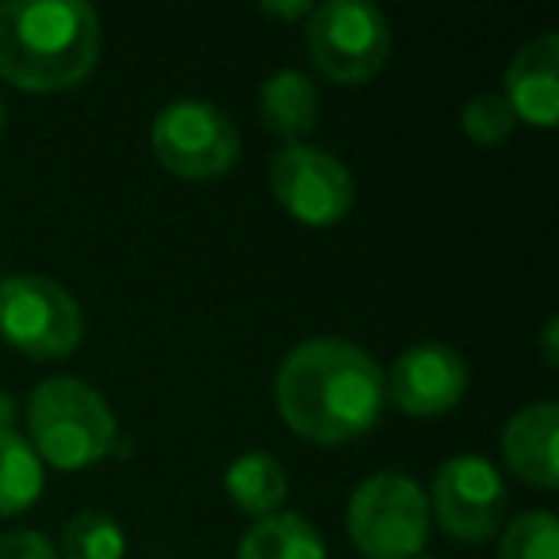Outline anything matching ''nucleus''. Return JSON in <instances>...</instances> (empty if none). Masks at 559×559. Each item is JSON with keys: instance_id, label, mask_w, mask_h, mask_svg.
I'll use <instances>...</instances> for the list:
<instances>
[{"instance_id": "obj_1", "label": "nucleus", "mask_w": 559, "mask_h": 559, "mask_svg": "<svg viewBox=\"0 0 559 559\" xmlns=\"http://www.w3.org/2000/svg\"><path fill=\"white\" fill-rule=\"evenodd\" d=\"M272 399L292 433L334 449L380 426L388 383L368 349L345 337H311L280 360Z\"/></svg>"}, {"instance_id": "obj_2", "label": "nucleus", "mask_w": 559, "mask_h": 559, "mask_svg": "<svg viewBox=\"0 0 559 559\" xmlns=\"http://www.w3.org/2000/svg\"><path fill=\"white\" fill-rule=\"evenodd\" d=\"M104 27L85 0H4L0 78L24 93H62L96 70Z\"/></svg>"}, {"instance_id": "obj_3", "label": "nucleus", "mask_w": 559, "mask_h": 559, "mask_svg": "<svg viewBox=\"0 0 559 559\" xmlns=\"http://www.w3.org/2000/svg\"><path fill=\"white\" fill-rule=\"evenodd\" d=\"M24 418L35 456L58 472L96 467L119 441V421L108 399L73 376H50L35 383Z\"/></svg>"}, {"instance_id": "obj_4", "label": "nucleus", "mask_w": 559, "mask_h": 559, "mask_svg": "<svg viewBox=\"0 0 559 559\" xmlns=\"http://www.w3.org/2000/svg\"><path fill=\"white\" fill-rule=\"evenodd\" d=\"M85 337L81 304L55 276L16 272L0 280V342L32 360H66Z\"/></svg>"}, {"instance_id": "obj_5", "label": "nucleus", "mask_w": 559, "mask_h": 559, "mask_svg": "<svg viewBox=\"0 0 559 559\" xmlns=\"http://www.w3.org/2000/svg\"><path fill=\"white\" fill-rule=\"evenodd\" d=\"M349 536L365 559H421L429 540V498L411 475L376 472L349 498Z\"/></svg>"}, {"instance_id": "obj_6", "label": "nucleus", "mask_w": 559, "mask_h": 559, "mask_svg": "<svg viewBox=\"0 0 559 559\" xmlns=\"http://www.w3.org/2000/svg\"><path fill=\"white\" fill-rule=\"evenodd\" d=\"M307 55L337 85H365L380 78L391 58V24L368 0L314 4L304 24Z\"/></svg>"}, {"instance_id": "obj_7", "label": "nucleus", "mask_w": 559, "mask_h": 559, "mask_svg": "<svg viewBox=\"0 0 559 559\" xmlns=\"http://www.w3.org/2000/svg\"><path fill=\"white\" fill-rule=\"evenodd\" d=\"M150 146L162 169L180 180H218L238 165L241 134L223 108L207 100H177L150 127Z\"/></svg>"}, {"instance_id": "obj_8", "label": "nucleus", "mask_w": 559, "mask_h": 559, "mask_svg": "<svg viewBox=\"0 0 559 559\" xmlns=\"http://www.w3.org/2000/svg\"><path fill=\"white\" fill-rule=\"evenodd\" d=\"M429 518L449 533L452 540L483 544L506 525V479L483 452H460L449 456L433 475L429 487Z\"/></svg>"}, {"instance_id": "obj_9", "label": "nucleus", "mask_w": 559, "mask_h": 559, "mask_svg": "<svg viewBox=\"0 0 559 559\" xmlns=\"http://www.w3.org/2000/svg\"><path fill=\"white\" fill-rule=\"evenodd\" d=\"M269 185L272 195L296 223L304 226H337L349 218L353 203H357V185L345 162H337L330 150L322 146H280L269 165Z\"/></svg>"}, {"instance_id": "obj_10", "label": "nucleus", "mask_w": 559, "mask_h": 559, "mask_svg": "<svg viewBox=\"0 0 559 559\" xmlns=\"http://www.w3.org/2000/svg\"><path fill=\"white\" fill-rule=\"evenodd\" d=\"M467 360L444 342H421L406 349L383 376L388 383V403L411 418H437L460 406L467 395Z\"/></svg>"}, {"instance_id": "obj_11", "label": "nucleus", "mask_w": 559, "mask_h": 559, "mask_svg": "<svg viewBox=\"0 0 559 559\" xmlns=\"http://www.w3.org/2000/svg\"><path fill=\"white\" fill-rule=\"evenodd\" d=\"M502 96L513 119L536 131H551L559 119V35L544 32L528 39L506 66Z\"/></svg>"}, {"instance_id": "obj_12", "label": "nucleus", "mask_w": 559, "mask_h": 559, "mask_svg": "<svg viewBox=\"0 0 559 559\" xmlns=\"http://www.w3.org/2000/svg\"><path fill=\"white\" fill-rule=\"evenodd\" d=\"M556 433H559V406L533 403L518 411L502 429V460L521 483L536 490H551L559 483L556 460Z\"/></svg>"}, {"instance_id": "obj_13", "label": "nucleus", "mask_w": 559, "mask_h": 559, "mask_svg": "<svg viewBox=\"0 0 559 559\" xmlns=\"http://www.w3.org/2000/svg\"><path fill=\"white\" fill-rule=\"evenodd\" d=\"M257 111H261V123L272 139H280L284 146H299L314 131V123H319L322 96L307 73L280 70L261 85Z\"/></svg>"}, {"instance_id": "obj_14", "label": "nucleus", "mask_w": 559, "mask_h": 559, "mask_svg": "<svg viewBox=\"0 0 559 559\" xmlns=\"http://www.w3.org/2000/svg\"><path fill=\"white\" fill-rule=\"evenodd\" d=\"M223 487L230 495V502L238 506L246 518L261 521L280 513L284 498H288V472L280 464L272 452L253 449V452H241L223 475Z\"/></svg>"}, {"instance_id": "obj_15", "label": "nucleus", "mask_w": 559, "mask_h": 559, "mask_svg": "<svg viewBox=\"0 0 559 559\" xmlns=\"http://www.w3.org/2000/svg\"><path fill=\"white\" fill-rule=\"evenodd\" d=\"M238 559H326V540L304 513H272L246 528Z\"/></svg>"}, {"instance_id": "obj_16", "label": "nucleus", "mask_w": 559, "mask_h": 559, "mask_svg": "<svg viewBox=\"0 0 559 559\" xmlns=\"http://www.w3.org/2000/svg\"><path fill=\"white\" fill-rule=\"evenodd\" d=\"M47 487V467L20 429H0V518L32 510Z\"/></svg>"}, {"instance_id": "obj_17", "label": "nucleus", "mask_w": 559, "mask_h": 559, "mask_svg": "<svg viewBox=\"0 0 559 559\" xmlns=\"http://www.w3.org/2000/svg\"><path fill=\"white\" fill-rule=\"evenodd\" d=\"M58 559H123L127 533L111 513L81 510L66 521L62 540H58Z\"/></svg>"}, {"instance_id": "obj_18", "label": "nucleus", "mask_w": 559, "mask_h": 559, "mask_svg": "<svg viewBox=\"0 0 559 559\" xmlns=\"http://www.w3.org/2000/svg\"><path fill=\"white\" fill-rule=\"evenodd\" d=\"M498 559H559V525L551 510H528L502 525Z\"/></svg>"}, {"instance_id": "obj_19", "label": "nucleus", "mask_w": 559, "mask_h": 559, "mask_svg": "<svg viewBox=\"0 0 559 559\" xmlns=\"http://www.w3.org/2000/svg\"><path fill=\"white\" fill-rule=\"evenodd\" d=\"M460 127L479 146H498V142H506L513 134L518 119H513L502 93H479L460 108Z\"/></svg>"}, {"instance_id": "obj_20", "label": "nucleus", "mask_w": 559, "mask_h": 559, "mask_svg": "<svg viewBox=\"0 0 559 559\" xmlns=\"http://www.w3.org/2000/svg\"><path fill=\"white\" fill-rule=\"evenodd\" d=\"M0 559H58V551L35 528H16V533L0 536Z\"/></svg>"}, {"instance_id": "obj_21", "label": "nucleus", "mask_w": 559, "mask_h": 559, "mask_svg": "<svg viewBox=\"0 0 559 559\" xmlns=\"http://www.w3.org/2000/svg\"><path fill=\"white\" fill-rule=\"evenodd\" d=\"M261 12H264V16H276V20H284V24H288V20H307L314 12V4H311V0H288V4L264 0Z\"/></svg>"}, {"instance_id": "obj_22", "label": "nucleus", "mask_w": 559, "mask_h": 559, "mask_svg": "<svg viewBox=\"0 0 559 559\" xmlns=\"http://www.w3.org/2000/svg\"><path fill=\"white\" fill-rule=\"evenodd\" d=\"M556 334H559V322L556 319H548L544 322V330H540V349H544V365L548 368H556Z\"/></svg>"}, {"instance_id": "obj_23", "label": "nucleus", "mask_w": 559, "mask_h": 559, "mask_svg": "<svg viewBox=\"0 0 559 559\" xmlns=\"http://www.w3.org/2000/svg\"><path fill=\"white\" fill-rule=\"evenodd\" d=\"M12 421H16V399L0 395V429H12Z\"/></svg>"}, {"instance_id": "obj_24", "label": "nucleus", "mask_w": 559, "mask_h": 559, "mask_svg": "<svg viewBox=\"0 0 559 559\" xmlns=\"http://www.w3.org/2000/svg\"><path fill=\"white\" fill-rule=\"evenodd\" d=\"M0 131H4V104H0Z\"/></svg>"}]
</instances>
